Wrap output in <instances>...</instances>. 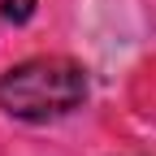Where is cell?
Listing matches in <instances>:
<instances>
[{"mask_svg": "<svg viewBox=\"0 0 156 156\" xmlns=\"http://www.w3.org/2000/svg\"><path fill=\"white\" fill-rule=\"evenodd\" d=\"M87 100V74L65 56H30L0 78V108L17 122H56Z\"/></svg>", "mask_w": 156, "mask_h": 156, "instance_id": "cell-1", "label": "cell"}, {"mask_svg": "<svg viewBox=\"0 0 156 156\" xmlns=\"http://www.w3.org/2000/svg\"><path fill=\"white\" fill-rule=\"evenodd\" d=\"M0 5H5V17H9L13 26H22V22L35 17V5H39V0H0Z\"/></svg>", "mask_w": 156, "mask_h": 156, "instance_id": "cell-2", "label": "cell"}]
</instances>
